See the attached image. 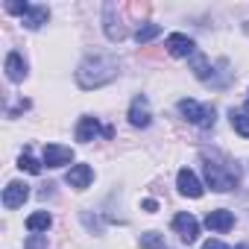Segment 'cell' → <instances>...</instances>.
<instances>
[{"mask_svg":"<svg viewBox=\"0 0 249 249\" xmlns=\"http://www.w3.org/2000/svg\"><path fill=\"white\" fill-rule=\"evenodd\" d=\"M179 111L194 123V126H202V129L214 126V108L211 106H202L196 100H179Z\"/></svg>","mask_w":249,"mask_h":249,"instance_id":"cell-3","label":"cell"},{"mask_svg":"<svg viewBox=\"0 0 249 249\" xmlns=\"http://www.w3.org/2000/svg\"><path fill=\"white\" fill-rule=\"evenodd\" d=\"M91 179H94V170H91L88 164H73V167L68 170V176H65V182H68L71 188H76V191H85V188L91 185Z\"/></svg>","mask_w":249,"mask_h":249,"instance_id":"cell-10","label":"cell"},{"mask_svg":"<svg viewBox=\"0 0 249 249\" xmlns=\"http://www.w3.org/2000/svg\"><path fill=\"white\" fill-rule=\"evenodd\" d=\"M114 79H117V62L111 56H103V53H94V56L82 59L79 68H76L79 88H103Z\"/></svg>","mask_w":249,"mask_h":249,"instance_id":"cell-1","label":"cell"},{"mask_svg":"<svg viewBox=\"0 0 249 249\" xmlns=\"http://www.w3.org/2000/svg\"><path fill=\"white\" fill-rule=\"evenodd\" d=\"M100 132L106 135V129L100 126V120H97V117H82V120H79V126H76V141L88 144V141H94Z\"/></svg>","mask_w":249,"mask_h":249,"instance_id":"cell-11","label":"cell"},{"mask_svg":"<svg viewBox=\"0 0 249 249\" xmlns=\"http://www.w3.org/2000/svg\"><path fill=\"white\" fill-rule=\"evenodd\" d=\"M126 12H132V15H144V12H150V6H147V3H126Z\"/></svg>","mask_w":249,"mask_h":249,"instance_id":"cell-24","label":"cell"},{"mask_svg":"<svg viewBox=\"0 0 249 249\" xmlns=\"http://www.w3.org/2000/svg\"><path fill=\"white\" fill-rule=\"evenodd\" d=\"M173 229H176V234L182 237V243H194V240L199 237V223H196V217L188 214V211H182V214L173 217Z\"/></svg>","mask_w":249,"mask_h":249,"instance_id":"cell-6","label":"cell"},{"mask_svg":"<svg viewBox=\"0 0 249 249\" xmlns=\"http://www.w3.org/2000/svg\"><path fill=\"white\" fill-rule=\"evenodd\" d=\"M71 161H73L71 147H62V144H47L44 147V164L47 167H62V164H71Z\"/></svg>","mask_w":249,"mask_h":249,"instance_id":"cell-8","label":"cell"},{"mask_svg":"<svg viewBox=\"0 0 249 249\" xmlns=\"http://www.w3.org/2000/svg\"><path fill=\"white\" fill-rule=\"evenodd\" d=\"M202 249H229V246H226L223 240H205V243H202Z\"/></svg>","mask_w":249,"mask_h":249,"instance_id":"cell-25","label":"cell"},{"mask_svg":"<svg viewBox=\"0 0 249 249\" xmlns=\"http://www.w3.org/2000/svg\"><path fill=\"white\" fill-rule=\"evenodd\" d=\"M231 129L237 132V135H243V138H249V114H243V111H234L231 108Z\"/></svg>","mask_w":249,"mask_h":249,"instance_id":"cell-19","label":"cell"},{"mask_svg":"<svg viewBox=\"0 0 249 249\" xmlns=\"http://www.w3.org/2000/svg\"><path fill=\"white\" fill-rule=\"evenodd\" d=\"M18 167L21 170H27V173H33V176H38L41 173V164L30 156V153H21V159H18Z\"/></svg>","mask_w":249,"mask_h":249,"instance_id":"cell-20","label":"cell"},{"mask_svg":"<svg viewBox=\"0 0 249 249\" xmlns=\"http://www.w3.org/2000/svg\"><path fill=\"white\" fill-rule=\"evenodd\" d=\"M176 188H179L182 196H191V199H199V196H202V182H199L196 173L188 170V167L179 170V176H176Z\"/></svg>","mask_w":249,"mask_h":249,"instance_id":"cell-7","label":"cell"},{"mask_svg":"<svg viewBox=\"0 0 249 249\" xmlns=\"http://www.w3.org/2000/svg\"><path fill=\"white\" fill-rule=\"evenodd\" d=\"M161 36V27L159 24H141L138 30H135V41L138 44H150L153 38H159Z\"/></svg>","mask_w":249,"mask_h":249,"instance_id":"cell-18","label":"cell"},{"mask_svg":"<svg viewBox=\"0 0 249 249\" xmlns=\"http://www.w3.org/2000/svg\"><path fill=\"white\" fill-rule=\"evenodd\" d=\"M27 196H30V185H24V182H9L6 191H3V205H6V208H21V205L27 202Z\"/></svg>","mask_w":249,"mask_h":249,"instance_id":"cell-9","label":"cell"},{"mask_svg":"<svg viewBox=\"0 0 249 249\" xmlns=\"http://www.w3.org/2000/svg\"><path fill=\"white\" fill-rule=\"evenodd\" d=\"M205 226H208V229H214V231H229V229L234 226V214H231V211H226V208L208 211V217H205Z\"/></svg>","mask_w":249,"mask_h":249,"instance_id":"cell-12","label":"cell"},{"mask_svg":"<svg viewBox=\"0 0 249 249\" xmlns=\"http://www.w3.org/2000/svg\"><path fill=\"white\" fill-rule=\"evenodd\" d=\"M150 120H153V111H150V100L144 94H138L132 103H129V123L138 129H147L150 126Z\"/></svg>","mask_w":249,"mask_h":249,"instance_id":"cell-4","label":"cell"},{"mask_svg":"<svg viewBox=\"0 0 249 249\" xmlns=\"http://www.w3.org/2000/svg\"><path fill=\"white\" fill-rule=\"evenodd\" d=\"M50 21V12H47V6H33L27 15H24V27L27 30H38L41 24H47Z\"/></svg>","mask_w":249,"mask_h":249,"instance_id":"cell-15","label":"cell"},{"mask_svg":"<svg viewBox=\"0 0 249 249\" xmlns=\"http://www.w3.org/2000/svg\"><path fill=\"white\" fill-rule=\"evenodd\" d=\"M237 249H249V243H243V246H237Z\"/></svg>","mask_w":249,"mask_h":249,"instance_id":"cell-27","label":"cell"},{"mask_svg":"<svg viewBox=\"0 0 249 249\" xmlns=\"http://www.w3.org/2000/svg\"><path fill=\"white\" fill-rule=\"evenodd\" d=\"M191 71H194V76H196V79H202V82H205V79H211V73H214V71H211V65H208V59H205L202 53H194V56H191Z\"/></svg>","mask_w":249,"mask_h":249,"instance_id":"cell-17","label":"cell"},{"mask_svg":"<svg viewBox=\"0 0 249 249\" xmlns=\"http://www.w3.org/2000/svg\"><path fill=\"white\" fill-rule=\"evenodd\" d=\"M6 76H9L12 82H24V76H27V62L21 59V53H9V56H6Z\"/></svg>","mask_w":249,"mask_h":249,"instance_id":"cell-14","label":"cell"},{"mask_svg":"<svg viewBox=\"0 0 249 249\" xmlns=\"http://www.w3.org/2000/svg\"><path fill=\"white\" fill-rule=\"evenodd\" d=\"M202 167H205V182L211 191H231L240 185V170L220 153H202Z\"/></svg>","mask_w":249,"mask_h":249,"instance_id":"cell-2","label":"cell"},{"mask_svg":"<svg viewBox=\"0 0 249 249\" xmlns=\"http://www.w3.org/2000/svg\"><path fill=\"white\" fill-rule=\"evenodd\" d=\"M144 208H147V211H156V208H159V202H156V199H144Z\"/></svg>","mask_w":249,"mask_h":249,"instance_id":"cell-26","label":"cell"},{"mask_svg":"<svg viewBox=\"0 0 249 249\" xmlns=\"http://www.w3.org/2000/svg\"><path fill=\"white\" fill-rule=\"evenodd\" d=\"M50 226H53V217H50L47 211H36V214L27 217V229H30L33 234H41V231H47Z\"/></svg>","mask_w":249,"mask_h":249,"instance_id":"cell-16","label":"cell"},{"mask_svg":"<svg viewBox=\"0 0 249 249\" xmlns=\"http://www.w3.org/2000/svg\"><path fill=\"white\" fill-rule=\"evenodd\" d=\"M106 36H108V41H123L126 38V27L120 24V18L114 21V6L111 3L106 6Z\"/></svg>","mask_w":249,"mask_h":249,"instance_id":"cell-13","label":"cell"},{"mask_svg":"<svg viewBox=\"0 0 249 249\" xmlns=\"http://www.w3.org/2000/svg\"><path fill=\"white\" fill-rule=\"evenodd\" d=\"M33 9V3H27V0H9V3H6V12H12V15H27Z\"/></svg>","mask_w":249,"mask_h":249,"instance_id":"cell-22","label":"cell"},{"mask_svg":"<svg viewBox=\"0 0 249 249\" xmlns=\"http://www.w3.org/2000/svg\"><path fill=\"white\" fill-rule=\"evenodd\" d=\"M164 246V237L159 234V231H147V234H141V249H161Z\"/></svg>","mask_w":249,"mask_h":249,"instance_id":"cell-21","label":"cell"},{"mask_svg":"<svg viewBox=\"0 0 249 249\" xmlns=\"http://www.w3.org/2000/svg\"><path fill=\"white\" fill-rule=\"evenodd\" d=\"M164 47H167V53H170V56H176V59H188V56H194V53H196L194 38H188L185 33H170V36H167V41H164Z\"/></svg>","mask_w":249,"mask_h":249,"instance_id":"cell-5","label":"cell"},{"mask_svg":"<svg viewBox=\"0 0 249 249\" xmlns=\"http://www.w3.org/2000/svg\"><path fill=\"white\" fill-rule=\"evenodd\" d=\"M24 249H47V234H30L24 240Z\"/></svg>","mask_w":249,"mask_h":249,"instance_id":"cell-23","label":"cell"}]
</instances>
